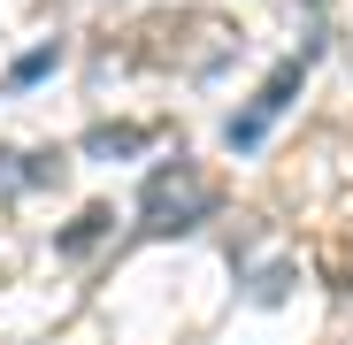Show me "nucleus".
I'll use <instances>...</instances> for the list:
<instances>
[{"label": "nucleus", "instance_id": "obj_1", "mask_svg": "<svg viewBox=\"0 0 353 345\" xmlns=\"http://www.w3.org/2000/svg\"><path fill=\"white\" fill-rule=\"evenodd\" d=\"M146 215V238H185V230H200V222H215L223 215V192L215 185H176V192H161L154 207H139Z\"/></svg>", "mask_w": 353, "mask_h": 345}, {"label": "nucleus", "instance_id": "obj_2", "mask_svg": "<svg viewBox=\"0 0 353 345\" xmlns=\"http://www.w3.org/2000/svg\"><path fill=\"white\" fill-rule=\"evenodd\" d=\"M108 230H115V207H77V222H62V230H54V253H62V261H85L100 238H108Z\"/></svg>", "mask_w": 353, "mask_h": 345}, {"label": "nucleus", "instance_id": "obj_3", "mask_svg": "<svg viewBox=\"0 0 353 345\" xmlns=\"http://www.w3.org/2000/svg\"><path fill=\"white\" fill-rule=\"evenodd\" d=\"M300 85H307V62L292 54V62H276V70L261 77V92H254V115H269V123H276V115L292 107V92H300Z\"/></svg>", "mask_w": 353, "mask_h": 345}, {"label": "nucleus", "instance_id": "obj_4", "mask_svg": "<svg viewBox=\"0 0 353 345\" xmlns=\"http://www.w3.org/2000/svg\"><path fill=\"white\" fill-rule=\"evenodd\" d=\"M146 138L154 131H139V123H92L85 131V154L92 161H131V154H146Z\"/></svg>", "mask_w": 353, "mask_h": 345}, {"label": "nucleus", "instance_id": "obj_5", "mask_svg": "<svg viewBox=\"0 0 353 345\" xmlns=\"http://www.w3.org/2000/svg\"><path fill=\"white\" fill-rule=\"evenodd\" d=\"M54 70H62V39H46V46H31L23 62L8 70V92H31V85H39V77H54Z\"/></svg>", "mask_w": 353, "mask_h": 345}, {"label": "nucleus", "instance_id": "obj_6", "mask_svg": "<svg viewBox=\"0 0 353 345\" xmlns=\"http://www.w3.org/2000/svg\"><path fill=\"white\" fill-rule=\"evenodd\" d=\"M192 177H200V169H192L185 154H169L161 169H146V185H139V207H154L161 192H176V185H192Z\"/></svg>", "mask_w": 353, "mask_h": 345}, {"label": "nucleus", "instance_id": "obj_7", "mask_svg": "<svg viewBox=\"0 0 353 345\" xmlns=\"http://www.w3.org/2000/svg\"><path fill=\"white\" fill-rule=\"evenodd\" d=\"M284 292H292V269H284V261H276V269H261V276L246 284V300H254V307H276Z\"/></svg>", "mask_w": 353, "mask_h": 345}, {"label": "nucleus", "instance_id": "obj_8", "mask_svg": "<svg viewBox=\"0 0 353 345\" xmlns=\"http://www.w3.org/2000/svg\"><path fill=\"white\" fill-rule=\"evenodd\" d=\"M39 185H62V154H23V192Z\"/></svg>", "mask_w": 353, "mask_h": 345}, {"label": "nucleus", "instance_id": "obj_9", "mask_svg": "<svg viewBox=\"0 0 353 345\" xmlns=\"http://www.w3.org/2000/svg\"><path fill=\"white\" fill-rule=\"evenodd\" d=\"M23 154H8V146H0V192H23V169H16Z\"/></svg>", "mask_w": 353, "mask_h": 345}, {"label": "nucleus", "instance_id": "obj_10", "mask_svg": "<svg viewBox=\"0 0 353 345\" xmlns=\"http://www.w3.org/2000/svg\"><path fill=\"white\" fill-rule=\"evenodd\" d=\"M307 8H323V0H307Z\"/></svg>", "mask_w": 353, "mask_h": 345}]
</instances>
